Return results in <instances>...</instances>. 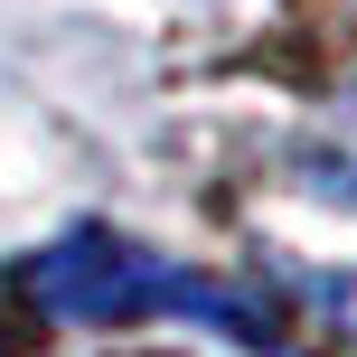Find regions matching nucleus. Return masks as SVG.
<instances>
[{"instance_id": "nucleus-1", "label": "nucleus", "mask_w": 357, "mask_h": 357, "mask_svg": "<svg viewBox=\"0 0 357 357\" xmlns=\"http://www.w3.org/2000/svg\"><path fill=\"white\" fill-rule=\"evenodd\" d=\"M29 291H38L47 310H66V320H123V310H197V320H216V329L273 339V320L235 310L226 291H216V282H197V273L151 264L142 245H123V235H104V226L66 235L47 264H29Z\"/></svg>"}, {"instance_id": "nucleus-2", "label": "nucleus", "mask_w": 357, "mask_h": 357, "mask_svg": "<svg viewBox=\"0 0 357 357\" xmlns=\"http://www.w3.org/2000/svg\"><path fill=\"white\" fill-rule=\"evenodd\" d=\"M254 245L310 310H329L357 339V178H339V169L273 178L264 207H254Z\"/></svg>"}]
</instances>
